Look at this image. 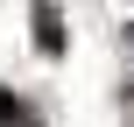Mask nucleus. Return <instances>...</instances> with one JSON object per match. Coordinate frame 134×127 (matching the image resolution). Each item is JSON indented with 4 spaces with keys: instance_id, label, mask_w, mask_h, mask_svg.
I'll return each mask as SVG.
<instances>
[{
    "instance_id": "2",
    "label": "nucleus",
    "mask_w": 134,
    "mask_h": 127,
    "mask_svg": "<svg viewBox=\"0 0 134 127\" xmlns=\"http://www.w3.org/2000/svg\"><path fill=\"white\" fill-rule=\"evenodd\" d=\"M14 120V92H7V85H0V127Z\"/></svg>"
},
{
    "instance_id": "1",
    "label": "nucleus",
    "mask_w": 134,
    "mask_h": 127,
    "mask_svg": "<svg viewBox=\"0 0 134 127\" xmlns=\"http://www.w3.org/2000/svg\"><path fill=\"white\" fill-rule=\"evenodd\" d=\"M35 49H49V57L64 49V14H57L49 0H35Z\"/></svg>"
},
{
    "instance_id": "3",
    "label": "nucleus",
    "mask_w": 134,
    "mask_h": 127,
    "mask_svg": "<svg viewBox=\"0 0 134 127\" xmlns=\"http://www.w3.org/2000/svg\"><path fill=\"white\" fill-rule=\"evenodd\" d=\"M7 127H14V120H7Z\"/></svg>"
}]
</instances>
